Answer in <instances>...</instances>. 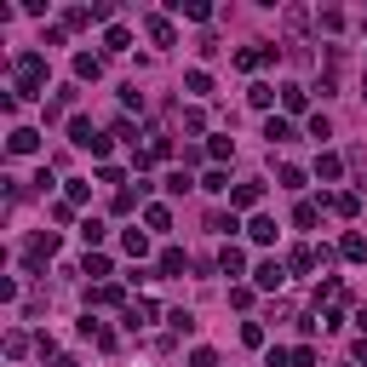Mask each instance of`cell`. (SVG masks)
<instances>
[{
  "mask_svg": "<svg viewBox=\"0 0 367 367\" xmlns=\"http://www.w3.org/2000/svg\"><path fill=\"white\" fill-rule=\"evenodd\" d=\"M264 138H270V143H293V121L270 115V121H264Z\"/></svg>",
  "mask_w": 367,
  "mask_h": 367,
  "instance_id": "10",
  "label": "cell"
},
{
  "mask_svg": "<svg viewBox=\"0 0 367 367\" xmlns=\"http://www.w3.org/2000/svg\"><path fill=\"white\" fill-rule=\"evenodd\" d=\"M52 252H58V235H35V241L23 247V264H29V270H40L46 259H52Z\"/></svg>",
  "mask_w": 367,
  "mask_h": 367,
  "instance_id": "3",
  "label": "cell"
},
{
  "mask_svg": "<svg viewBox=\"0 0 367 367\" xmlns=\"http://www.w3.org/2000/svg\"><path fill=\"white\" fill-rule=\"evenodd\" d=\"M264 201V184H235L230 189V206H259Z\"/></svg>",
  "mask_w": 367,
  "mask_h": 367,
  "instance_id": "8",
  "label": "cell"
},
{
  "mask_svg": "<svg viewBox=\"0 0 367 367\" xmlns=\"http://www.w3.org/2000/svg\"><path fill=\"white\" fill-rule=\"evenodd\" d=\"M6 150H12V155H35V150H40V132H35V126H12Z\"/></svg>",
  "mask_w": 367,
  "mask_h": 367,
  "instance_id": "4",
  "label": "cell"
},
{
  "mask_svg": "<svg viewBox=\"0 0 367 367\" xmlns=\"http://www.w3.org/2000/svg\"><path fill=\"white\" fill-rule=\"evenodd\" d=\"M69 138L81 143V150H92V155H109V138H104V132H98V126H92L86 115H75V121H69Z\"/></svg>",
  "mask_w": 367,
  "mask_h": 367,
  "instance_id": "2",
  "label": "cell"
},
{
  "mask_svg": "<svg viewBox=\"0 0 367 367\" xmlns=\"http://www.w3.org/2000/svg\"><path fill=\"white\" fill-rule=\"evenodd\" d=\"M167 322H172V333H196V316H189V310H172Z\"/></svg>",
  "mask_w": 367,
  "mask_h": 367,
  "instance_id": "25",
  "label": "cell"
},
{
  "mask_svg": "<svg viewBox=\"0 0 367 367\" xmlns=\"http://www.w3.org/2000/svg\"><path fill=\"white\" fill-rule=\"evenodd\" d=\"M339 252H344V259H350V264H362V259H367V241H362V235H356V230H350V235H344V241H339Z\"/></svg>",
  "mask_w": 367,
  "mask_h": 367,
  "instance_id": "13",
  "label": "cell"
},
{
  "mask_svg": "<svg viewBox=\"0 0 367 367\" xmlns=\"http://www.w3.org/2000/svg\"><path fill=\"white\" fill-rule=\"evenodd\" d=\"M75 75H81V81H98V75H104V63L92 58V52H81V58H75Z\"/></svg>",
  "mask_w": 367,
  "mask_h": 367,
  "instance_id": "15",
  "label": "cell"
},
{
  "mask_svg": "<svg viewBox=\"0 0 367 367\" xmlns=\"http://www.w3.org/2000/svg\"><path fill=\"white\" fill-rule=\"evenodd\" d=\"M86 276H98V281H104V276H109V259H98V252H86Z\"/></svg>",
  "mask_w": 367,
  "mask_h": 367,
  "instance_id": "28",
  "label": "cell"
},
{
  "mask_svg": "<svg viewBox=\"0 0 367 367\" xmlns=\"http://www.w3.org/2000/svg\"><path fill=\"white\" fill-rule=\"evenodd\" d=\"M104 46H109V52H126V46H132V35H126V29H109Z\"/></svg>",
  "mask_w": 367,
  "mask_h": 367,
  "instance_id": "24",
  "label": "cell"
},
{
  "mask_svg": "<svg viewBox=\"0 0 367 367\" xmlns=\"http://www.w3.org/2000/svg\"><path fill=\"white\" fill-rule=\"evenodd\" d=\"M316 218H322V213H316V201H298V213H293V224H298V230H316Z\"/></svg>",
  "mask_w": 367,
  "mask_h": 367,
  "instance_id": "18",
  "label": "cell"
},
{
  "mask_svg": "<svg viewBox=\"0 0 367 367\" xmlns=\"http://www.w3.org/2000/svg\"><path fill=\"white\" fill-rule=\"evenodd\" d=\"M12 81H18V86H12L18 98H35V92L46 86V58L40 52H18V58H12Z\"/></svg>",
  "mask_w": 367,
  "mask_h": 367,
  "instance_id": "1",
  "label": "cell"
},
{
  "mask_svg": "<svg viewBox=\"0 0 367 367\" xmlns=\"http://www.w3.org/2000/svg\"><path fill=\"white\" fill-rule=\"evenodd\" d=\"M121 247L132 252V259H143V252H150V235H143V230H126V235H121Z\"/></svg>",
  "mask_w": 367,
  "mask_h": 367,
  "instance_id": "17",
  "label": "cell"
},
{
  "mask_svg": "<svg viewBox=\"0 0 367 367\" xmlns=\"http://www.w3.org/2000/svg\"><path fill=\"white\" fill-rule=\"evenodd\" d=\"M143 224H150V230H167L172 213H167V206H143Z\"/></svg>",
  "mask_w": 367,
  "mask_h": 367,
  "instance_id": "19",
  "label": "cell"
},
{
  "mask_svg": "<svg viewBox=\"0 0 367 367\" xmlns=\"http://www.w3.org/2000/svg\"><path fill=\"white\" fill-rule=\"evenodd\" d=\"M247 104H252V109H270V104H276V86H252Z\"/></svg>",
  "mask_w": 367,
  "mask_h": 367,
  "instance_id": "21",
  "label": "cell"
},
{
  "mask_svg": "<svg viewBox=\"0 0 367 367\" xmlns=\"http://www.w3.org/2000/svg\"><path fill=\"white\" fill-rule=\"evenodd\" d=\"M86 298H92V305H121V298H126V293H121V287H115V281H98V287H92V293H86Z\"/></svg>",
  "mask_w": 367,
  "mask_h": 367,
  "instance_id": "12",
  "label": "cell"
},
{
  "mask_svg": "<svg viewBox=\"0 0 367 367\" xmlns=\"http://www.w3.org/2000/svg\"><path fill=\"white\" fill-rule=\"evenodd\" d=\"M81 235H86V247H98V241H104V224H98V218H86Z\"/></svg>",
  "mask_w": 367,
  "mask_h": 367,
  "instance_id": "27",
  "label": "cell"
},
{
  "mask_svg": "<svg viewBox=\"0 0 367 367\" xmlns=\"http://www.w3.org/2000/svg\"><path fill=\"white\" fill-rule=\"evenodd\" d=\"M58 367H81V362H75V356H58Z\"/></svg>",
  "mask_w": 367,
  "mask_h": 367,
  "instance_id": "33",
  "label": "cell"
},
{
  "mask_svg": "<svg viewBox=\"0 0 367 367\" xmlns=\"http://www.w3.org/2000/svg\"><path fill=\"white\" fill-rule=\"evenodd\" d=\"M247 235H252V241H276V218H252V224H247Z\"/></svg>",
  "mask_w": 367,
  "mask_h": 367,
  "instance_id": "14",
  "label": "cell"
},
{
  "mask_svg": "<svg viewBox=\"0 0 367 367\" xmlns=\"http://www.w3.org/2000/svg\"><path fill=\"white\" fill-rule=\"evenodd\" d=\"M281 104H287V115H305V104H310V92H305V86H293V81H287V86H281Z\"/></svg>",
  "mask_w": 367,
  "mask_h": 367,
  "instance_id": "9",
  "label": "cell"
},
{
  "mask_svg": "<svg viewBox=\"0 0 367 367\" xmlns=\"http://www.w3.org/2000/svg\"><path fill=\"white\" fill-rule=\"evenodd\" d=\"M241 344L259 350V344H264V327H259V322H247V327H241Z\"/></svg>",
  "mask_w": 367,
  "mask_h": 367,
  "instance_id": "29",
  "label": "cell"
},
{
  "mask_svg": "<svg viewBox=\"0 0 367 367\" xmlns=\"http://www.w3.org/2000/svg\"><path fill=\"white\" fill-rule=\"evenodd\" d=\"M339 172H344V167H339V155H322V161H316V178H327V184H333Z\"/></svg>",
  "mask_w": 367,
  "mask_h": 367,
  "instance_id": "20",
  "label": "cell"
},
{
  "mask_svg": "<svg viewBox=\"0 0 367 367\" xmlns=\"http://www.w3.org/2000/svg\"><path fill=\"white\" fill-rule=\"evenodd\" d=\"M293 270H316V252L310 247H293Z\"/></svg>",
  "mask_w": 367,
  "mask_h": 367,
  "instance_id": "30",
  "label": "cell"
},
{
  "mask_svg": "<svg viewBox=\"0 0 367 367\" xmlns=\"http://www.w3.org/2000/svg\"><path fill=\"white\" fill-rule=\"evenodd\" d=\"M218 270H224V276H241V270H247V252H241V247L230 241L224 252H218Z\"/></svg>",
  "mask_w": 367,
  "mask_h": 367,
  "instance_id": "6",
  "label": "cell"
},
{
  "mask_svg": "<svg viewBox=\"0 0 367 367\" xmlns=\"http://www.w3.org/2000/svg\"><path fill=\"white\" fill-rule=\"evenodd\" d=\"M350 356H356V362H367V339H356V350H350Z\"/></svg>",
  "mask_w": 367,
  "mask_h": 367,
  "instance_id": "32",
  "label": "cell"
},
{
  "mask_svg": "<svg viewBox=\"0 0 367 367\" xmlns=\"http://www.w3.org/2000/svg\"><path fill=\"white\" fill-rule=\"evenodd\" d=\"M184 86L196 92V98H206V92H213V75H206V69H189V75H184Z\"/></svg>",
  "mask_w": 367,
  "mask_h": 367,
  "instance_id": "16",
  "label": "cell"
},
{
  "mask_svg": "<svg viewBox=\"0 0 367 367\" xmlns=\"http://www.w3.org/2000/svg\"><path fill=\"white\" fill-rule=\"evenodd\" d=\"M252 281H259V287H264V293H276V287H281V281H287V270H281V264H276V259H264V264H259V270H252Z\"/></svg>",
  "mask_w": 367,
  "mask_h": 367,
  "instance_id": "5",
  "label": "cell"
},
{
  "mask_svg": "<svg viewBox=\"0 0 367 367\" xmlns=\"http://www.w3.org/2000/svg\"><path fill=\"white\" fill-rule=\"evenodd\" d=\"M143 29H150V40H155V46H172V40H178L167 18H143Z\"/></svg>",
  "mask_w": 367,
  "mask_h": 367,
  "instance_id": "11",
  "label": "cell"
},
{
  "mask_svg": "<svg viewBox=\"0 0 367 367\" xmlns=\"http://www.w3.org/2000/svg\"><path fill=\"white\" fill-rule=\"evenodd\" d=\"M201 189H213V196H224V189H230V178H224V172L213 167V172H206V178H201Z\"/></svg>",
  "mask_w": 367,
  "mask_h": 367,
  "instance_id": "23",
  "label": "cell"
},
{
  "mask_svg": "<svg viewBox=\"0 0 367 367\" xmlns=\"http://www.w3.org/2000/svg\"><path fill=\"white\" fill-rule=\"evenodd\" d=\"M189 367H218V356L213 350H189Z\"/></svg>",
  "mask_w": 367,
  "mask_h": 367,
  "instance_id": "31",
  "label": "cell"
},
{
  "mask_svg": "<svg viewBox=\"0 0 367 367\" xmlns=\"http://www.w3.org/2000/svg\"><path fill=\"white\" fill-rule=\"evenodd\" d=\"M327 206H333V213H344V218H350V213H356V196H327Z\"/></svg>",
  "mask_w": 367,
  "mask_h": 367,
  "instance_id": "26",
  "label": "cell"
},
{
  "mask_svg": "<svg viewBox=\"0 0 367 367\" xmlns=\"http://www.w3.org/2000/svg\"><path fill=\"white\" fill-rule=\"evenodd\" d=\"M178 270H184V252L167 247V252H161V276H178Z\"/></svg>",
  "mask_w": 367,
  "mask_h": 367,
  "instance_id": "22",
  "label": "cell"
},
{
  "mask_svg": "<svg viewBox=\"0 0 367 367\" xmlns=\"http://www.w3.org/2000/svg\"><path fill=\"white\" fill-rule=\"evenodd\" d=\"M150 322H155V305H150V298L126 305V327H132V333H138V327H150Z\"/></svg>",
  "mask_w": 367,
  "mask_h": 367,
  "instance_id": "7",
  "label": "cell"
}]
</instances>
